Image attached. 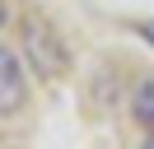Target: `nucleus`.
Masks as SVG:
<instances>
[{"label":"nucleus","mask_w":154,"mask_h":149,"mask_svg":"<svg viewBox=\"0 0 154 149\" xmlns=\"http://www.w3.org/2000/svg\"><path fill=\"white\" fill-rule=\"evenodd\" d=\"M28 102V79H23V65L14 51L0 47V117H14V112Z\"/></svg>","instance_id":"obj_2"},{"label":"nucleus","mask_w":154,"mask_h":149,"mask_svg":"<svg viewBox=\"0 0 154 149\" xmlns=\"http://www.w3.org/2000/svg\"><path fill=\"white\" fill-rule=\"evenodd\" d=\"M23 51H28L33 70L47 74V79H56L61 70H66V47H61V33L47 23V19H23Z\"/></svg>","instance_id":"obj_1"},{"label":"nucleus","mask_w":154,"mask_h":149,"mask_svg":"<svg viewBox=\"0 0 154 149\" xmlns=\"http://www.w3.org/2000/svg\"><path fill=\"white\" fill-rule=\"evenodd\" d=\"M131 112H135V121L154 135V79L135 84V93H131Z\"/></svg>","instance_id":"obj_3"}]
</instances>
